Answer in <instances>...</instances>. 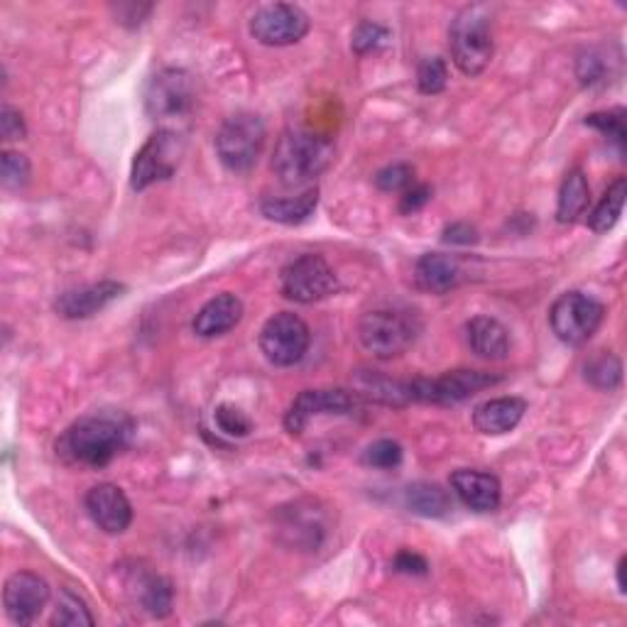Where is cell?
<instances>
[{"label":"cell","instance_id":"6da1fadb","mask_svg":"<svg viewBox=\"0 0 627 627\" xmlns=\"http://www.w3.org/2000/svg\"><path fill=\"white\" fill-rule=\"evenodd\" d=\"M135 434V421L121 409H101L78 417L57 441V456L69 464L103 468L127 448Z\"/></svg>","mask_w":627,"mask_h":627},{"label":"cell","instance_id":"7a4b0ae2","mask_svg":"<svg viewBox=\"0 0 627 627\" xmlns=\"http://www.w3.org/2000/svg\"><path fill=\"white\" fill-rule=\"evenodd\" d=\"M333 143L309 127H290L272 152V172L284 186H307L329 170Z\"/></svg>","mask_w":627,"mask_h":627},{"label":"cell","instance_id":"3957f363","mask_svg":"<svg viewBox=\"0 0 627 627\" xmlns=\"http://www.w3.org/2000/svg\"><path fill=\"white\" fill-rule=\"evenodd\" d=\"M451 59L460 74L480 76L493 62V15L488 5H466L460 8L448 27Z\"/></svg>","mask_w":627,"mask_h":627},{"label":"cell","instance_id":"277c9868","mask_svg":"<svg viewBox=\"0 0 627 627\" xmlns=\"http://www.w3.org/2000/svg\"><path fill=\"white\" fill-rule=\"evenodd\" d=\"M421 333V321L415 311L382 307L362 314L358 321V341L372 358L392 360L407 353Z\"/></svg>","mask_w":627,"mask_h":627},{"label":"cell","instance_id":"5b68a950","mask_svg":"<svg viewBox=\"0 0 627 627\" xmlns=\"http://www.w3.org/2000/svg\"><path fill=\"white\" fill-rule=\"evenodd\" d=\"M265 123L258 113L241 111L225 118L216 133V155L229 172H250L265 147Z\"/></svg>","mask_w":627,"mask_h":627},{"label":"cell","instance_id":"8992f818","mask_svg":"<svg viewBox=\"0 0 627 627\" xmlns=\"http://www.w3.org/2000/svg\"><path fill=\"white\" fill-rule=\"evenodd\" d=\"M605 319V307L591 294L564 292L549 309V327L566 346H583Z\"/></svg>","mask_w":627,"mask_h":627},{"label":"cell","instance_id":"52a82bcc","mask_svg":"<svg viewBox=\"0 0 627 627\" xmlns=\"http://www.w3.org/2000/svg\"><path fill=\"white\" fill-rule=\"evenodd\" d=\"M503 380L495 372L458 368L448 370L439 378H417L407 380L409 402H421V405H458L468 397L478 395L480 390H488Z\"/></svg>","mask_w":627,"mask_h":627},{"label":"cell","instance_id":"ba28073f","mask_svg":"<svg viewBox=\"0 0 627 627\" xmlns=\"http://www.w3.org/2000/svg\"><path fill=\"white\" fill-rule=\"evenodd\" d=\"M182 157H184V140L180 133L167 131V127L152 133L140 150L135 152V160L131 167L133 192H145L157 182L172 180L174 172L180 170Z\"/></svg>","mask_w":627,"mask_h":627},{"label":"cell","instance_id":"9c48e42d","mask_svg":"<svg viewBox=\"0 0 627 627\" xmlns=\"http://www.w3.org/2000/svg\"><path fill=\"white\" fill-rule=\"evenodd\" d=\"M282 297L297 304H314L339 292V278L317 253H304L280 272Z\"/></svg>","mask_w":627,"mask_h":627},{"label":"cell","instance_id":"30bf717a","mask_svg":"<svg viewBox=\"0 0 627 627\" xmlns=\"http://www.w3.org/2000/svg\"><path fill=\"white\" fill-rule=\"evenodd\" d=\"M260 351L268 362L278 368H292L304 360L311 343V331L307 321L292 311H280L262 323Z\"/></svg>","mask_w":627,"mask_h":627},{"label":"cell","instance_id":"8fae6325","mask_svg":"<svg viewBox=\"0 0 627 627\" xmlns=\"http://www.w3.org/2000/svg\"><path fill=\"white\" fill-rule=\"evenodd\" d=\"M196 103L194 76L184 69H162L145 86V111L155 121H176Z\"/></svg>","mask_w":627,"mask_h":627},{"label":"cell","instance_id":"7c38bea8","mask_svg":"<svg viewBox=\"0 0 627 627\" xmlns=\"http://www.w3.org/2000/svg\"><path fill=\"white\" fill-rule=\"evenodd\" d=\"M309 27V15L292 3L260 5L250 17V35L265 47L297 45L307 37Z\"/></svg>","mask_w":627,"mask_h":627},{"label":"cell","instance_id":"4fadbf2b","mask_svg":"<svg viewBox=\"0 0 627 627\" xmlns=\"http://www.w3.org/2000/svg\"><path fill=\"white\" fill-rule=\"evenodd\" d=\"M358 409V395L356 392L341 390V388H319V390H304L284 415V429L292 437H299L307 429L314 417L327 415H351Z\"/></svg>","mask_w":627,"mask_h":627},{"label":"cell","instance_id":"5bb4252c","mask_svg":"<svg viewBox=\"0 0 627 627\" xmlns=\"http://www.w3.org/2000/svg\"><path fill=\"white\" fill-rule=\"evenodd\" d=\"M49 586L42 576L33 571H17L5 581L3 605L5 615L15 625H33L39 615L45 613L49 603Z\"/></svg>","mask_w":627,"mask_h":627},{"label":"cell","instance_id":"9a60e30c","mask_svg":"<svg viewBox=\"0 0 627 627\" xmlns=\"http://www.w3.org/2000/svg\"><path fill=\"white\" fill-rule=\"evenodd\" d=\"M86 513L106 534H123L133 522V505L123 488L113 483H98L84 497Z\"/></svg>","mask_w":627,"mask_h":627},{"label":"cell","instance_id":"2e32d148","mask_svg":"<svg viewBox=\"0 0 627 627\" xmlns=\"http://www.w3.org/2000/svg\"><path fill=\"white\" fill-rule=\"evenodd\" d=\"M125 292V284L113 280H101L78 290H66L57 297L54 309L62 319L78 321L91 319L98 311H103L108 304L115 302Z\"/></svg>","mask_w":627,"mask_h":627},{"label":"cell","instance_id":"e0dca14e","mask_svg":"<svg viewBox=\"0 0 627 627\" xmlns=\"http://www.w3.org/2000/svg\"><path fill=\"white\" fill-rule=\"evenodd\" d=\"M451 490H454L456 497L474 513L488 515L495 513L500 507V500H503V488H500V480L493 474H485V470L476 468H458L451 474Z\"/></svg>","mask_w":627,"mask_h":627},{"label":"cell","instance_id":"ac0fdd59","mask_svg":"<svg viewBox=\"0 0 627 627\" xmlns=\"http://www.w3.org/2000/svg\"><path fill=\"white\" fill-rule=\"evenodd\" d=\"M243 319V302L231 292L216 294L196 311L192 329L199 339H216L235 329Z\"/></svg>","mask_w":627,"mask_h":627},{"label":"cell","instance_id":"d6986e66","mask_svg":"<svg viewBox=\"0 0 627 627\" xmlns=\"http://www.w3.org/2000/svg\"><path fill=\"white\" fill-rule=\"evenodd\" d=\"M525 411L527 402L522 397H493L474 409V427L485 437H503L522 421Z\"/></svg>","mask_w":627,"mask_h":627},{"label":"cell","instance_id":"ffe728a7","mask_svg":"<svg viewBox=\"0 0 627 627\" xmlns=\"http://www.w3.org/2000/svg\"><path fill=\"white\" fill-rule=\"evenodd\" d=\"M460 274L464 272H460L458 260L444 253L421 255L415 265L417 287L429 294H448L451 290H456Z\"/></svg>","mask_w":627,"mask_h":627},{"label":"cell","instance_id":"44dd1931","mask_svg":"<svg viewBox=\"0 0 627 627\" xmlns=\"http://www.w3.org/2000/svg\"><path fill=\"white\" fill-rule=\"evenodd\" d=\"M468 348L483 360H505L509 353V331L493 317H474L466 323Z\"/></svg>","mask_w":627,"mask_h":627},{"label":"cell","instance_id":"7402d4cb","mask_svg":"<svg viewBox=\"0 0 627 627\" xmlns=\"http://www.w3.org/2000/svg\"><path fill=\"white\" fill-rule=\"evenodd\" d=\"M319 204V189L309 186L297 196H270V199L260 201V211L268 221L282 223V225H297L311 219Z\"/></svg>","mask_w":627,"mask_h":627},{"label":"cell","instance_id":"603a6c76","mask_svg":"<svg viewBox=\"0 0 627 627\" xmlns=\"http://www.w3.org/2000/svg\"><path fill=\"white\" fill-rule=\"evenodd\" d=\"M353 392L368 399H376L380 405L390 407L411 405L407 380H392L388 376H380L378 370H360L356 376V390Z\"/></svg>","mask_w":627,"mask_h":627},{"label":"cell","instance_id":"cb8c5ba5","mask_svg":"<svg viewBox=\"0 0 627 627\" xmlns=\"http://www.w3.org/2000/svg\"><path fill=\"white\" fill-rule=\"evenodd\" d=\"M405 505L419 517L444 519L454 509V497L437 483H411L405 490Z\"/></svg>","mask_w":627,"mask_h":627},{"label":"cell","instance_id":"d4e9b609","mask_svg":"<svg viewBox=\"0 0 627 627\" xmlns=\"http://www.w3.org/2000/svg\"><path fill=\"white\" fill-rule=\"evenodd\" d=\"M588 204H591V186H588L586 174L581 170L566 172L556 201L558 223H576L586 213Z\"/></svg>","mask_w":627,"mask_h":627},{"label":"cell","instance_id":"484cf974","mask_svg":"<svg viewBox=\"0 0 627 627\" xmlns=\"http://www.w3.org/2000/svg\"><path fill=\"white\" fill-rule=\"evenodd\" d=\"M625 196H627V180L625 176H617L601 196V201L593 206V211L588 213V229L593 233H607L611 229H615V223L620 221L625 209Z\"/></svg>","mask_w":627,"mask_h":627},{"label":"cell","instance_id":"4316f807","mask_svg":"<svg viewBox=\"0 0 627 627\" xmlns=\"http://www.w3.org/2000/svg\"><path fill=\"white\" fill-rule=\"evenodd\" d=\"M282 529L294 534V544H302L307 549L319 546L323 537V522L317 509L299 507V503L294 505V509H290V513H284Z\"/></svg>","mask_w":627,"mask_h":627},{"label":"cell","instance_id":"83f0119b","mask_svg":"<svg viewBox=\"0 0 627 627\" xmlns=\"http://www.w3.org/2000/svg\"><path fill=\"white\" fill-rule=\"evenodd\" d=\"M583 378L598 390H615L623 382V362L611 351H598L586 360Z\"/></svg>","mask_w":627,"mask_h":627},{"label":"cell","instance_id":"f1b7e54d","mask_svg":"<svg viewBox=\"0 0 627 627\" xmlns=\"http://www.w3.org/2000/svg\"><path fill=\"white\" fill-rule=\"evenodd\" d=\"M174 588L160 574H150L140 581V605L152 617H167L172 613Z\"/></svg>","mask_w":627,"mask_h":627},{"label":"cell","instance_id":"f546056e","mask_svg":"<svg viewBox=\"0 0 627 627\" xmlns=\"http://www.w3.org/2000/svg\"><path fill=\"white\" fill-rule=\"evenodd\" d=\"M96 620L94 615L88 613L86 603L78 598L74 591H59L57 598V607H54V615H52V625H66V627H91Z\"/></svg>","mask_w":627,"mask_h":627},{"label":"cell","instance_id":"4dcf8cb0","mask_svg":"<svg viewBox=\"0 0 627 627\" xmlns=\"http://www.w3.org/2000/svg\"><path fill=\"white\" fill-rule=\"evenodd\" d=\"M588 127H595L598 133L605 135L617 150L625 152L627 145V125H625V111L623 108H613V111H598L586 115L583 121Z\"/></svg>","mask_w":627,"mask_h":627},{"label":"cell","instance_id":"1f68e13d","mask_svg":"<svg viewBox=\"0 0 627 627\" xmlns=\"http://www.w3.org/2000/svg\"><path fill=\"white\" fill-rule=\"evenodd\" d=\"M29 174H33V167H29V160L23 152L5 150L3 157H0V182H3V189L8 192L25 189Z\"/></svg>","mask_w":627,"mask_h":627},{"label":"cell","instance_id":"d6a6232c","mask_svg":"<svg viewBox=\"0 0 627 627\" xmlns=\"http://www.w3.org/2000/svg\"><path fill=\"white\" fill-rule=\"evenodd\" d=\"M448 84V64L441 57L421 59L417 66V88L425 96H437Z\"/></svg>","mask_w":627,"mask_h":627},{"label":"cell","instance_id":"836d02e7","mask_svg":"<svg viewBox=\"0 0 627 627\" xmlns=\"http://www.w3.org/2000/svg\"><path fill=\"white\" fill-rule=\"evenodd\" d=\"M390 42V29L382 27L380 23H372V20H362L358 27L353 29L351 47L356 54H370L378 52Z\"/></svg>","mask_w":627,"mask_h":627},{"label":"cell","instance_id":"e575fe53","mask_svg":"<svg viewBox=\"0 0 627 627\" xmlns=\"http://www.w3.org/2000/svg\"><path fill=\"white\" fill-rule=\"evenodd\" d=\"M402 456H405V451H402L397 441L378 439V441H372L366 451H362L360 460L370 468L390 470V468H397L402 464Z\"/></svg>","mask_w":627,"mask_h":627},{"label":"cell","instance_id":"d590c367","mask_svg":"<svg viewBox=\"0 0 627 627\" xmlns=\"http://www.w3.org/2000/svg\"><path fill=\"white\" fill-rule=\"evenodd\" d=\"M213 421H216V427L221 429V434L233 437V439H245L253 431V421L248 419V415L235 405H231V402H223V405L216 407Z\"/></svg>","mask_w":627,"mask_h":627},{"label":"cell","instance_id":"8d00e7d4","mask_svg":"<svg viewBox=\"0 0 627 627\" xmlns=\"http://www.w3.org/2000/svg\"><path fill=\"white\" fill-rule=\"evenodd\" d=\"M415 184V167L407 162H392L376 174V186L385 194H402Z\"/></svg>","mask_w":627,"mask_h":627},{"label":"cell","instance_id":"74e56055","mask_svg":"<svg viewBox=\"0 0 627 627\" xmlns=\"http://www.w3.org/2000/svg\"><path fill=\"white\" fill-rule=\"evenodd\" d=\"M576 74L581 78L583 86H595V84H605L607 78V62L595 52H586L576 64Z\"/></svg>","mask_w":627,"mask_h":627},{"label":"cell","instance_id":"f35d334b","mask_svg":"<svg viewBox=\"0 0 627 627\" xmlns=\"http://www.w3.org/2000/svg\"><path fill=\"white\" fill-rule=\"evenodd\" d=\"M0 137H3L5 143L25 140L27 137V125L23 121V113L15 111V108L8 103L0 108Z\"/></svg>","mask_w":627,"mask_h":627},{"label":"cell","instance_id":"ab89813d","mask_svg":"<svg viewBox=\"0 0 627 627\" xmlns=\"http://www.w3.org/2000/svg\"><path fill=\"white\" fill-rule=\"evenodd\" d=\"M431 186L429 184H411L409 189H405L402 192V196H399V213H405V216H409V213H415V211H419V209H425V206L429 204V199H431Z\"/></svg>","mask_w":627,"mask_h":627},{"label":"cell","instance_id":"60d3db41","mask_svg":"<svg viewBox=\"0 0 627 627\" xmlns=\"http://www.w3.org/2000/svg\"><path fill=\"white\" fill-rule=\"evenodd\" d=\"M392 566H395L397 574H407V576H427L429 574L427 558L417 552H409V549H402V552H397Z\"/></svg>","mask_w":627,"mask_h":627},{"label":"cell","instance_id":"b9f144b4","mask_svg":"<svg viewBox=\"0 0 627 627\" xmlns=\"http://www.w3.org/2000/svg\"><path fill=\"white\" fill-rule=\"evenodd\" d=\"M115 23H121L125 27H137L145 23V17L152 13V5H140V3H121L113 5Z\"/></svg>","mask_w":627,"mask_h":627},{"label":"cell","instance_id":"7bdbcfd3","mask_svg":"<svg viewBox=\"0 0 627 627\" xmlns=\"http://www.w3.org/2000/svg\"><path fill=\"white\" fill-rule=\"evenodd\" d=\"M441 241L451 245H474L478 243V231H476V225H470V223H451L444 229Z\"/></svg>","mask_w":627,"mask_h":627},{"label":"cell","instance_id":"ee69618b","mask_svg":"<svg viewBox=\"0 0 627 627\" xmlns=\"http://www.w3.org/2000/svg\"><path fill=\"white\" fill-rule=\"evenodd\" d=\"M623 574H625V558H620V564H617V591L620 593H625L627 588H625V578H623Z\"/></svg>","mask_w":627,"mask_h":627}]
</instances>
